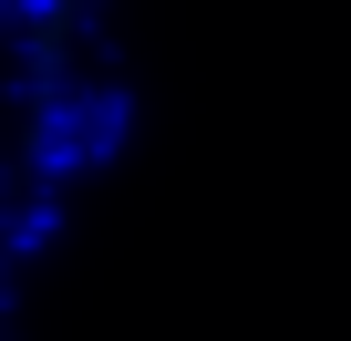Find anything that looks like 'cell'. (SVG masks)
<instances>
[{
    "mask_svg": "<svg viewBox=\"0 0 351 341\" xmlns=\"http://www.w3.org/2000/svg\"><path fill=\"white\" fill-rule=\"evenodd\" d=\"M83 165H93V155H83V83H73V93H52V104L21 124V176H32L42 197H62Z\"/></svg>",
    "mask_w": 351,
    "mask_h": 341,
    "instance_id": "cell-1",
    "label": "cell"
},
{
    "mask_svg": "<svg viewBox=\"0 0 351 341\" xmlns=\"http://www.w3.org/2000/svg\"><path fill=\"white\" fill-rule=\"evenodd\" d=\"M124 134H134V93H124V83H83V155L114 165Z\"/></svg>",
    "mask_w": 351,
    "mask_h": 341,
    "instance_id": "cell-2",
    "label": "cell"
},
{
    "mask_svg": "<svg viewBox=\"0 0 351 341\" xmlns=\"http://www.w3.org/2000/svg\"><path fill=\"white\" fill-rule=\"evenodd\" d=\"M0 217H11V259H42V248L62 238V197H42V187H32L21 207H0Z\"/></svg>",
    "mask_w": 351,
    "mask_h": 341,
    "instance_id": "cell-3",
    "label": "cell"
},
{
    "mask_svg": "<svg viewBox=\"0 0 351 341\" xmlns=\"http://www.w3.org/2000/svg\"><path fill=\"white\" fill-rule=\"evenodd\" d=\"M0 207H11V197H0ZM11 269L21 259H11V217H0V320H11Z\"/></svg>",
    "mask_w": 351,
    "mask_h": 341,
    "instance_id": "cell-4",
    "label": "cell"
},
{
    "mask_svg": "<svg viewBox=\"0 0 351 341\" xmlns=\"http://www.w3.org/2000/svg\"><path fill=\"white\" fill-rule=\"evenodd\" d=\"M0 197H11V187H0Z\"/></svg>",
    "mask_w": 351,
    "mask_h": 341,
    "instance_id": "cell-5",
    "label": "cell"
}]
</instances>
